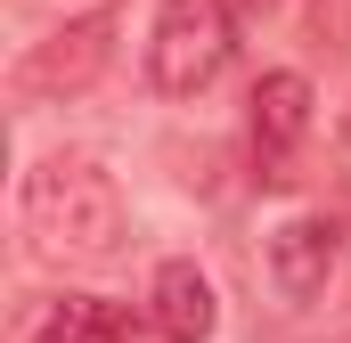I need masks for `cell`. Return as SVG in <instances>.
<instances>
[{"label":"cell","instance_id":"obj_5","mask_svg":"<svg viewBox=\"0 0 351 343\" xmlns=\"http://www.w3.org/2000/svg\"><path fill=\"white\" fill-rule=\"evenodd\" d=\"M302 131H311V82H302V74H262V82H254V123H245L262 180H286Z\"/></svg>","mask_w":351,"mask_h":343},{"label":"cell","instance_id":"obj_6","mask_svg":"<svg viewBox=\"0 0 351 343\" xmlns=\"http://www.w3.org/2000/svg\"><path fill=\"white\" fill-rule=\"evenodd\" d=\"M213 319H221L213 278H204L196 261H164L156 286H147V327H156L164 343H204V335H213Z\"/></svg>","mask_w":351,"mask_h":343},{"label":"cell","instance_id":"obj_3","mask_svg":"<svg viewBox=\"0 0 351 343\" xmlns=\"http://www.w3.org/2000/svg\"><path fill=\"white\" fill-rule=\"evenodd\" d=\"M106 58H114V8H90L74 25H58L49 41H33V58L16 66V90L25 98H82L98 74H106Z\"/></svg>","mask_w":351,"mask_h":343},{"label":"cell","instance_id":"obj_4","mask_svg":"<svg viewBox=\"0 0 351 343\" xmlns=\"http://www.w3.org/2000/svg\"><path fill=\"white\" fill-rule=\"evenodd\" d=\"M335 270H343V229L327 213H302V221H286L269 237V278H278L286 303H319L335 286Z\"/></svg>","mask_w":351,"mask_h":343},{"label":"cell","instance_id":"obj_2","mask_svg":"<svg viewBox=\"0 0 351 343\" xmlns=\"http://www.w3.org/2000/svg\"><path fill=\"white\" fill-rule=\"evenodd\" d=\"M229 41H237L229 0H164L156 41H147V74H156V90H164V98L213 90L221 66H229Z\"/></svg>","mask_w":351,"mask_h":343},{"label":"cell","instance_id":"obj_1","mask_svg":"<svg viewBox=\"0 0 351 343\" xmlns=\"http://www.w3.org/2000/svg\"><path fill=\"white\" fill-rule=\"evenodd\" d=\"M123 188L90 156H41L25 172V237L41 261H114L123 254Z\"/></svg>","mask_w":351,"mask_h":343},{"label":"cell","instance_id":"obj_8","mask_svg":"<svg viewBox=\"0 0 351 343\" xmlns=\"http://www.w3.org/2000/svg\"><path fill=\"white\" fill-rule=\"evenodd\" d=\"M343 139H351V106H343Z\"/></svg>","mask_w":351,"mask_h":343},{"label":"cell","instance_id":"obj_7","mask_svg":"<svg viewBox=\"0 0 351 343\" xmlns=\"http://www.w3.org/2000/svg\"><path fill=\"white\" fill-rule=\"evenodd\" d=\"M25 343H123V311L98 294H58V303H41Z\"/></svg>","mask_w":351,"mask_h":343}]
</instances>
